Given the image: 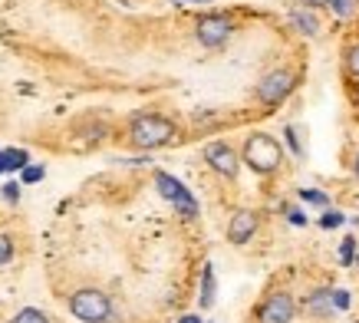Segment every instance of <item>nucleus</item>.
Returning a JSON list of instances; mask_svg holds the SVG:
<instances>
[{
  "label": "nucleus",
  "mask_w": 359,
  "mask_h": 323,
  "mask_svg": "<svg viewBox=\"0 0 359 323\" xmlns=\"http://www.w3.org/2000/svg\"><path fill=\"white\" fill-rule=\"evenodd\" d=\"M304 4H306V7H327L330 0H304Z\"/></svg>",
  "instance_id": "bb28decb"
},
{
  "label": "nucleus",
  "mask_w": 359,
  "mask_h": 323,
  "mask_svg": "<svg viewBox=\"0 0 359 323\" xmlns=\"http://www.w3.org/2000/svg\"><path fill=\"white\" fill-rule=\"evenodd\" d=\"M353 175L359 178V152H356V159H353Z\"/></svg>",
  "instance_id": "cd10ccee"
},
{
  "label": "nucleus",
  "mask_w": 359,
  "mask_h": 323,
  "mask_svg": "<svg viewBox=\"0 0 359 323\" xmlns=\"http://www.w3.org/2000/svg\"><path fill=\"white\" fill-rule=\"evenodd\" d=\"M23 172V182L27 185H33V182H40V178H43V169H40V165H27V169H20Z\"/></svg>",
  "instance_id": "412c9836"
},
{
  "label": "nucleus",
  "mask_w": 359,
  "mask_h": 323,
  "mask_svg": "<svg viewBox=\"0 0 359 323\" xmlns=\"http://www.w3.org/2000/svg\"><path fill=\"white\" fill-rule=\"evenodd\" d=\"M244 162H248L257 175L277 172L283 165L280 142L273 139V136H267V132H254V136H248V142H244Z\"/></svg>",
  "instance_id": "f03ea898"
},
{
  "label": "nucleus",
  "mask_w": 359,
  "mask_h": 323,
  "mask_svg": "<svg viewBox=\"0 0 359 323\" xmlns=\"http://www.w3.org/2000/svg\"><path fill=\"white\" fill-rule=\"evenodd\" d=\"M231 33H234V20L224 17V13H205V17H198V23H195L198 44L208 46V50L224 46L231 40Z\"/></svg>",
  "instance_id": "20e7f679"
},
{
  "label": "nucleus",
  "mask_w": 359,
  "mask_h": 323,
  "mask_svg": "<svg viewBox=\"0 0 359 323\" xmlns=\"http://www.w3.org/2000/svg\"><path fill=\"white\" fill-rule=\"evenodd\" d=\"M294 313H297V303L290 294H271L267 301L257 307V323H290L294 320Z\"/></svg>",
  "instance_id": "0eeeda50"
},
{
  "label": "nucleus",
  "mask_w": 359,
  "mask_h": 323,
  "mask_svg": "<svg viewBox=\"0 0 359 323\" xmlns=\"http://www.w3.org/2000/svg\"><path fill=\"white\" fill-rule=\"evenodd\" d=\"M283 136H287V142H290V149H294L297 155H304V149H300V142H297V132L294 129H287Z\"/></svg>",
  "instance_id": "393cba45"
},
{
  "label": "nucleus",
  "mask_w": 359,
  "mask_h": 323,
  "mask_svg": "<svg viewBox=\"0 0 359 323\" xmlns=\"http://www.w3.org/2000/svg\"><path fill=\"white\" fill-rule=\"evenodd\" d=\"M254 231H257V215L254 211H234V218H231L228 225V241L231 244H248L250 237H254Z\"/></svg>",
  "instance_id": "1a4fd4ad"
},
{
  "label": "nucleus",
  "mask_w": 359,
  "mask_h": 323,
  "mask_svg": "<svg viewBox=\"0 0 359 323\" xmlns=\"http://www.w3.org/2000/svg\"><path fill=\"white\" fill-rule=\"evenodd\" d=\"M175 122L172 119L158 116V112H142V116H135L129 122V139L135 149H162V145H168V142L175 139Z\"/></svg>",
  "instance_id": "f257e3e1"
},
{
  "label": "nucleus",
  "mask_w": 359,
  "mask_h": 323,
  "mask_svg": "<svg viewBox=\"0 0 359 323\" xmlns=\"http://www.w3.org/2000/svg\"><path fill=\"white\" fill-rule=\"evenodd\" d=\"M155 185H158L162 198H168V202L178 208V215H182V218H198V202H195V195L188 192V188L178 182L175 175L155 172Z\"/></svg>",
  "instance_id": "39448f33"
},
{
  "label": "nucleus",
  "mask_w": 359,
  "mask_h": 323,
  "mask_svg": "<svg viewBox=\"0 0 359 323\" xmlns=\"http://www.w3.org/2000/svg\"><path fill=\"white\" fill-rule=\"evenodd\" d=\"M356 264H359V258H356Z\"/></svg>",
  "instance_id": "c756f323"
},
{
  "label": "nucleus",
  "mask_w": 359,
  "mask_h": 323,
  "mask_svg": "<svg viewBox=\"0 0 359 323\" xmlns=\"http://www.w3.org/2000/svg\"><path fill=\"white\" fill-rule=\"evenodd\" d=\"M304 310L310 317H330L333 313V301H330V291H313L304 301Z\"/></svg>",
  "instance_id": "9b49d317"
},
{
  "label": "nucleus",
  "mask_w": 359,
  "mask_h": 323,
  "mask_svg": "<svg viewBox=\"0 0 359 323\" xmlns=\"http://www.w3.org/2000/svg\"><path fill=\"white\" fill-rule=\"evenodd\" d=\"M330 301H333V310H346L349 307V291H330Z\"/></svg>",
  "instance_id": "aec40b11"
},
{
  "label": "nucleus",
  "mask_w": 359,
  "mask_h": 323,
  "mask_svg": "<svg viewBox=\"0 0 359 323\" xmlns=\"http://www.w3.org/2000/svg\"><path fill=\"white\" fill-rule=\"evenodd\" d=\"M178 323H201V317H195V313H185V317H182Z\"/></svg>",
  "instance_id": "a878e982"
},
{
  "label": "nucleus",
  "mask_w": 359,
  "mask_h": 323,
  "mask_svg": "<svg viewBox=\"0 0 359 323\" xmlns=\"http://www.w3.org/2000/svg\"><path fill=\"white\" fill-rule=\"evenodd\" d=\"M27 162H30V155H27L23 149H4V152H0V169H4V172L27 169Z\"/></svg>",
  "instance_id": "ddd939ff"
},
{
  "label": "nucleus",
  "mask_w": 359,
  "mask_h": 323,
  "mask_svg": "<svg viewBox=\"0 0 359 323\" xmlns=\"http://www.w3.org/2000/svg\"><path fill=\"white\" fill-rule=\"evenodd\" d=\"M290 27H294L297 33H304V37H316V33H320V20H316L310 11H304V7L290 11Z\"/></svg>",
  "instance_id": "9d476101"
},
{
  "label": "nucleus",
  "mask_w": 359,
  "mask_h": 323,
  "mask_svg": "<svg viewBox=\"0 0 359 323\" xmlns=\"http://www.w3.org/2000/svg\"><path fill=\"white\" fill-rule=\"evenodd\" d=\"M356 323H359V320H356Z\"/></svg>",
  "instance_id": "7c9ffc66"
},
{
  "label": "nucleus",
  "mask_w": 359,
  "mask_h": 323,
  "mask_svg": "<svg viewBox=\"0 0 359 323\" xmlns=\"http://www.w3.org/2000/svg\"><path fill=\"white\" fill-rule=\"evenodd\" d=\"M346 63H349V70L359 76V44L356 46H349V53H346Z\"/></svg>",
  "instance_id": "5701e85b"
},
{
  "label": "nucleus",
  "mask_w": 359,
  "mask_h": 323,
  "mask_svg": "<svg viewBox=\"0 0 359 323\" xmlns=\"http://www.w3.org/2000/svg\"><path fill=\"white\" fill-rule=\"evenodd\" d=\"M69 313L83 323H109L112 320V301L109 294L96 291V287H83L69 297Z\"/></svg>",
  "instance_id": "7ed1b4c3"
},
{
  "label": "nucleus",
  "mask_w": 359,
  "mask_h": 323,
  "mask_svg": "<svg viewBox=\"0 0 359 323\" xmlns=\"http://www.w3.org/2000/svg\"><path fill=\"white\" fill-rule=\"evenodd\" d=\"M343 221H346V218H343V215H339V211H337V208H330V211H327V215H323V218H320V225H323V228H327V231H330V228H339V225H343Z\"/></svg>",
  "instance_id": "a211bd4d"
},
{
  "label": "nucleus",
  "mask_w": 359,
  "mask_h": 323,
  "mask_svg": "<svg viewBox=\"0 0 359 323\" xmlns=\"http://www.w3.org/2000/svg\"><path fill=\"white\" fill-rule=\"evenodd\" d=\"M198 303H201V310H208V307L215 303V264H205V270H201V294H198Z\"/></svg>",
  "instance_id": "f8f14e48"
},
{
  "label": "nucleus",
  "mask_w": 359,
  "mask_h": 323,
  "mask_svg": "<svg viewBox=\"0 0 359 323\" xmlns=\"http://www.w3.org/2000/svg\"><path fill=\"white\" fill-rule=\"evenodd\" d=\"M13 323H50V317L36 307H23V310L13 313Z\"/></svg>",
  "instance_id": "4468645a"
},
{
  "label": "nucleus",
  "mask_w": 359,
  "mask_h": 323,
  "mask_svg": "<svg viewBox=\"0 0 359 323\" xmlns=\"http://www.w3.org/2000/svg\"><path fill=\"white\" fill-rule=\"evenodd\" d=\"M205 162L218 175H224V178H238L241 159H238V152L231 149L228 142H211V145L205 149Z\"/></svg>",
  "instance_id": "6e6552de"
},
{
  "label": "nucleus",
  "mask_w": 359,
  "mask_h": 323,
  "mask_svg": "<svg viewBox=\"0 0 359 323\" xmlns=\"http://www.w3.org/2000/svg\"><path fill=\"white\" fill-rule=\"evenodd\" d=\"M287 215H290V221H294V225H306V215L300 211V208H287Z\"/></svg>",
  "instance_id": "b1692460"
},
{
  "label": "nucleus",
  "mask_w": 359,
  "mask_h": 323,
  "mask_svg": "<svg viewBox=\"0 0 359 323\" xmlns=\"http://www.w3.org/2000/svg\"><path fill=\"white\" fill-rule=\"evenodd\" d=\"M175 4H211V0H175Z\"/></svg>",
  "instance_id": "c85d7f7f"
},
{
  "label": "nucleus",
  "mask_w": 359,
  "mask_h": 323,
  "mask_svg": "<svg viewBox=\"0 0 359 323\" xmlns=\"http://www.w3.org/2000/svg\"><path fill=\"white\" fill-rule=\"evenodd\" d=\"M294 86H297V79L290 70H273V73H267L257 83V99H261L264 106H280L283 99L294 93Z\"/></svg>",
  "instance_id": "423d86ee"
},
{
  "label": "nucleus",
  "mask_w": 359,
  "mask_h": 323,
  "mask_svg": "<svg viewBox=\"0 0 359 323\" xmlns=\"http://www.w3.org/2000/svg\"><path fill=\"white\" fill-rule=\"evenodd\" d=\"M330 7H333L339 17H349V13H353V0H330Z\"/></svg>",
  "instance_id": "4be33fe9"
},
{
  "label": "nucleus",
  "mask_w": 359,
  "mask_h": 323,
  "mask_svg": "<svg viewBox=\"0 0 359 323\" xmlns=\"http://www.w3.org/2000/svg\"><path fill=\"white\" fill-rule=\"evenodd\" d=\"M0 195H4L11 205H17V202H20V185H17V182H7L4 188H0Z\"/></svg>",
  "instance_id": "6ab92c4d"
},
{
  "label": "nucleus",
  "mask_w": 359,
  "mask_h": 323,
  "mask_svg": "<svg viewBox=\"0 0 359 323\" xmlns=\"http://www.w3.org/2000/svg\"><path fill=\"white\" fill-rule=\"evenodd\" d=\"M353 258H356V237H343V248H339V261L343 264H353Z\"/></svg>",
  "instance_id": "dca6fc26"
},
{
  "label": "nucleus",
  "mask_w": 359,
  "mask_h": 323,
  "mask_svg": "<svg viewBox=\"0 0 359 323\" xmlns=\"http://www.w3.org/2000/svg\"><path fill=\"white\" fill-rule=\"evenodd\" d=\"M300 202H306V205H327V195L313 192V188H300Z\"/></svg>",
  "instance_id": "f3484780"
},
{
  "label": "nucleus",
  "mask_w": 359,
  "mask_h": 323,
  "mask_svg": "<svg viewBox=\"0 0 359 323\" xmlns=\"http://www.w3.org/2000/svg\"><path fill=\"white\" fill-rule=\"evenodd\" d=\"M11 261H13V237L0 231V268L11 264Z\"/></svg>",
  "instance_id": "2eb2a0df"
}]
</instances>
